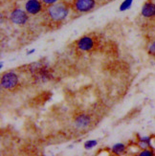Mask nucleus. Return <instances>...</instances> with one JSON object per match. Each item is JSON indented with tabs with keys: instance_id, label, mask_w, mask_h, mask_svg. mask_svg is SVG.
<instances>
[{
	"instance_id": "9b49d317",
	"label": "nucleus",
	"mask_w": 155,
	"mask_h": 156,
	"mask_svg": "<svg viewBox=\"0 0 155 156\" xmlns=\"http://www.w3.org/2000/svg\"><path fill=\"white\" fill-rule=\"evenodd\" d=\"M98 144V142L96 140H89L84 143V148L85 150H91L92 147H94Z\"/></svg>"
},
{
	"instance_id": "9d476101",
	"label": "nucleus",
	"mask_w": 155,
	"mask_h": 156,
	"mask_svg": "<svg viewBox=\"0 0 155 156\" xmlns=\"http://www.w3.org/2000/svg\"><path fill=\"white\" fill-rule=\"evenodd\" d=\"M132 3H133V0H125V1L120 6V11L121 12H125L126 10H129L131 7Z\"/></svg>"
},
{
	"instance_id": "1a4fd4ad",
	"label": "nucleus",
	"mask_w": 155,
	"mask_h": 156,
	"mask_svg": "<svg viewBox=\"0 0 155 156\" xmlns=\"http://www.w3.org/2000/svg\"><path fill=\"white\" fill-rule=\"evenodd\" d=\"M125 151V146L122 143L116 144L112 147V151L115 154H121V153H123Z\"/></svg>"
},
{
	"instance_id": "20e7f679",
	"label": "nucleus",
	"mask_w": 155,
	"mask_h": 156,
	"mask_svg": "<svg viewBox=\"0 0 155 156\" xmlns=\"http://www.w3.org/2000/svg\"><path fill=\"white\" fill-rule=\"evenodd\" d=\"M27 12H24L21 9H15L11 12V21L16 25H24L27 21H28V15Z\"/></svg>"
},
{
	"instance_id": "6e6552de",
	"label": "nucleus",
	"mask_w": 155,
	"mask_h": 156,
	"mask_svg": "<svg viewBox=\"0 0 155 156\" xmlns=\"http://www.w3.org/2000/svg\"><path fill=\"white\" fill-rule=\"evenodd\" d=\"M75 124L79 128H84L90 124V117L87 114H80L76 118Z\"/></svg>"
},
{
	"instance_id": "423d86ee",
	"label": "nucleus",
	"mask_w": 155,
	"mask_h": 156,
	"mask_svg": "<svg viewBox=\"0 0 155 156\" xmlns=\"http://www.w3.org/2000/svg\"><path fill=\"white\" fill-rule=\"evenodd\" d=\"M94 45H95L94 39L91 37H87V36L79 38L77 42L78 48L82 51H90L94 47Z\"/></svg>"
},
{
	"instance_id": "0eeeda50",
	"label": "nucleus",
	"mask_w": 155,
	"mask_h": 156,
	"mask_svg": "<svg viewBox=\"0 0 155 156\" xmlns=\"http://www.w3.org/2000/svg\"><path fill=\"white\" fill-rule=\"evenodd\" d=\"M141 13L144 17L150 18L155 16V4L152 2H146L141 10Z\"/></svg>"
},
{
	"instance_id": "39448f33",
	"label": "nucleus",
	"mask_w": 155,
	"mask_h": 156,
	"mask_svg": "<svg viewBox=\"0 0 155 156\" xmlns=\"http://www.w3.org/2000/svg\"><path fill=\"white\" fill-rule=\"evenodd\" d=\"M42 1L41 0H28L25 4V10L29 15H37L42 10Z\"/></svg>"
},
{
	"instance_id": "7ed1b4c3",
	"label": "nucleus",
	"mask_w": 155,
	"mask_h": 156,
	"mask_svg": "<svg viewBox=\"0 0 155 156\" xmlns=\"http://www.w3.org/2000/svg\"><path fill=\"white\" fill-rule=\"evenodd\" d=\"M18 83V77L12 72H7L2 76L1 85L5 89L12 90Z\"/></svg>"
},
{
	"instance_id": "2eb2a0df",
	"label": "nucleus",
	"mask_w": 155,
	"mask_h": 156,
	"mask_svg": "<svg viewBox=\"0 0 155 156\" xmlns=\"http://www.w3.org/2000/svg\"><path fill=\"white\" fill-rule=\"evenodd\" d=\"M33 52H35V49H33V50H31V51H29V52H28V54H29V55H30V54H32Z\"/></svg>"
},
{
	"instance_id": "f8f14e48",
	"label": "nucleus",
	"mask_w": 155,
	"mask_h": 156,
	"mask_svg": "<svg viewBox=\"0 0 155 156\" xmlns=\"http://www.w3.org/2000/svg\"><path fill=\"white\" fill-rule=\"evenodd\" d=\"M153 154H154L153 151H150V150H147V148H145V150H143L139 153L140 156H152Z\"/></svg>"
},
{
	"instance_id": "ddd939ff",
	"label": "nucleus",
	"mask_w": 155,
	"mask_h": 156,
	"mask_svg": "<svg viewBox=\"0 0 155 156\" xmlns=\"http://www.w3.org/2000/svg\"><path fill=\"white\" fill-rule=\"evenodd\" d=\"M149 53L150 54L151 56L155 57V41L152 42V43L150 45V47H149Z\"/></svg>"
},
{
	"instance_id": "f257e3e1",
	"label": "nucleus",
	"mask_w": 155,
	"mask_h": 156,
	"mask_svg": "<svg viewBox=\"0 0 155 156\" xmlns=\"http://www.w3.org/2000/svg\"><path fill=\"white\" fill-rule=\"evenodd\" d=\"M47 15L53 21H62L68 16V8L63 4H53L47 8Z\"/></svg>"
},
{
	"instance_id": "f03ea898",
	"label": "nucleus",
	"mask_w": 155,
	"mask_h": 156,
	"mask_svg": "<svg viewBox=\"0 0 155 156\" xmlns=\"http://www.w3.org/2000/svg\"><path fill=\"white\" fill-rule=\"evenodd\" d=\"M96 6V0H75L73 8L78 12H88Z\"/></svg>"
},
{
	"instance_id": "4468645a",
	"label": "nucleus",
	"mask_w": 155,
	"mask_h": 156,
	"mask_svg": "<svg viewBox=\"0 0 155 156\" xmlns=\"http://www.w3.org/2000/svg\"><path fill=\"white\" fill-rule=\"evenodd\" d=\"M41 1L44 3V4H46V5H53V4H56L58 0H41Z\"/></svg>"
}]
</instances>
